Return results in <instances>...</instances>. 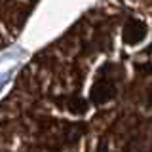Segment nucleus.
<instances>
[{"label":"nucleus","instance_id":"f257e3e1","mask_svg":"<svg viewBox=\"0 0 152 152\" xmlns=\"http://www.w3.org/2000/svg\"><path fill=\"white\" fill-rule=\"evenodd\" d=\"M0 139L2 152H152V0H99L36 51Z\"/></svg>","mask_w":152,"mask_h":152},{"label":"nucleus","instance_id":"f03ea898","mask_svg":"<svg viewBox=\"0 0 152 152\" xmlns=\"http://www.w3.org/2000/svg\"><path fill=\"white\" fill-rule=\"evenodd\" d=\"M40 0H0L2 10V48H8L23 31L27 19L34 12Z\"/></svg>","mask_w":152,"mask_h":152}]
</instances>
